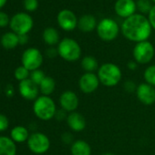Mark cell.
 Segmentation results:
<instances>
[{
	"mask_svg": "<svg viewBox=\"0 0 155 155\" xmlns=\"http://www.w3.org/2000/svg\"><path fill=\"white\" fill-rule=\"evenodd\" d=\"M151 26L149 19L141 14H134L124 19L121 25L123 36L130 41L140 43L148 40L151 34Z\"/></svg>",
	"mask_w": 155,
	"mask_h": 155,
	"instance_id": "obj_1",
	"label": "cell"
},
{
	"mask_svg": "<svg viewBox=\"0 0 155 155\" xmlns=\"http://www.w3.org/2000/svg\"><path fill=\"white\" fill-rule=\"evenodd\" d=\"M97 76L101 84L105 87H115L120 83L122 78V72L120 67L114 63H104L99 67Z\"/></svg>",
	"mask_w": 155,
	"mask_h": 155,
	"instance_id": "obj_2",
	"label": "cell"
},
{
	"mask_svg": "<svg viewBox=\"0 0 155 155\" xmlns=\"http://www.w3.org/2000/svg\"><path fill=\"white\" fill-rule=\"evenodd\" d=\"M55 101L49 96H39L33 103V111L36 117L41 120L48 121L55 117L57 111Z\"/></svg>",
	"mask_w": 155,
	"mask_h": 155,
	"instance_id": "obj_3",
	"label": "cell"
},
{
	"mask_svg": "<svg viewBox=\"0 0 155 155\" xmlns=\"http://www.w3.org/2000/svg\"><path fill=\"white\" fill-rule=\"evenodd\" d=\"M57 49L59 57L68 62L77 61L81 57V48L73 38H63L58 43Z\"/></svg>",
	"mask_w": 155,
	"mask_h": 155,
	"instance_id": "obj_4",
	"label": "cell"
},
{
	"mask_svg": "<svg viewBox=\"0 0 155 155\" xmlns=\"http://www.w3.org/2000/svg\"><path fill=\"white\" fill-rule=\"evenodd\" d=\"M120 28L117 22L110 18H103L97 26V33L103 41H112L119 35Z\"/></svg>",
	"mask_w": 155,
	"mask_h": 155,
	"instance_id": "obj_5",
	"label": "cell"
},
{
	"mask_svg": "<svg viewBox=\"0 0 155 155\" xmlns=\"http://www.w3.org/2000/svg\"><path fill=\"white\" fill-rule=\"evenodd\" d=\"M154 54H155L154 47L148 40L137 43L132 51L134 60L138 64H141V65L150 63L152 60Z\"/></svg>",
	"mask_w": 155,
	"mask_h": 155,
	"instance_id": "obj_6",
	"label": "cell"
},
{
	"mask_svg": "<svg viewBox=\"0 0 155 155\" xmlns=\"http://www.w3.org/2000/svg\"><path fill=\"white\" fill-rule=\"evenodd\" d=\"M27 143L30 151L38 155L46 153L50 148V140L42 132L31 133Z\"/></svg>",
	"mask_w": 155,
	"mask_h": 155,
	"instance_id": "obj_7",
	"label": "cell"
},
{
	"mask_svg": "<svg viewBox=\"0 0 155 155\" xmlns=\"http://www.w3.org/2000/svg\"><path fill=\"white\" fill-rule=\"evenodd\" d=\"M9 27L17 35H26L33 28V19L27 13H18L10 19Z\"/></svg>",
	"mask_w": 155,
	"mask_h": 155,
	"instance_id": "obj_8",
	"label": "cell"
},
{
	"mask_svg": "<svg viewBox=\"0 0 155 155\" xmlns=\"http://www.w3.org/2000/svg\"><path fill=\"white\" fill-rule=\"evenodd\" d=\"M22 66L28 69L30 72L39 69L43 64V55L36 48H29L23 52L21 58Z\"/></svg>",
	"mask_w": 155,
	"mask_h": 155,
	"instance_id": "obj_9",
	"label": "cell"
},
{
	"mask_svg": "<svg viewBox=\"0 0 155 155\" xmlns=\"http://www.w3.org/2000/svg\"><path fill=\"white\" fill-rule=\"evenodd\" d=\"M79 89L84 94H91L95 92L101 82L96 73H90L85 72L79 80Z\"/></svg>",
	"mask_w": 155,
	"mask_h": 155,
	"instance_id": "obj_10",
	"label": "cell"
},
{
	"mask_svg": "<svg viewBox=\"0 0 155 155\" xmlns=\"http://www.w3.org/2000/svg\"><path fill=\"white\" fill-rule=\"evenodd\" d=\"M136 97L143 105L150 106L155 102V88L148 83H140L136 89Z\"/></svg>",
	"mask_w": 155,
	"mask_h": 155,
	"instance_id": "obj_11",
	"label": "cell"
},
{
	"mask_svg": "<svg viewBox=\"0 0 155 155\" xmlns=\"http://www.w3.org/2000/svg\"><path fill=\"white\" fill-rule=\"evenodd\" d=\"M58 101H59L60 108L68 113L76 111L80 104L79 97L72 91H66L62 92Z\"/></svg>",
	"mask_w": 155,
	"mask_h": 155,
	"instance_id": "obj_12",
	"label": "cell"
},
{
	"mask_svg": "<svg viewBox=\"0 0 155 155\" xmlns=\"http://www.w3.org/2000/svg\"><path fill=\"white\" fill-rule=\"evenodd\" d=\"M58 24L66 31L74 30L78 27V20L76 15L69 9H63L58 14Z\"/></svg>",
	"mask_w": 155,
	"mask_h": 155,
	"instance_id": "obj_13",
	"label": "cell"
},
{
	"mask_svg": "<svg viewBox=\"0 0 155 155\" xmlns=\"http://www.w3.org/2000/svg\"><path fill=\"white\" fill-rule=\"evenodd\" d=\"M18 91L22 98L27 101H36L39 96V87L34 83L30 79L20 81L18 84Z\"/></svg>",
	"mask_w": 155,
	"mask_h": 155,
	"instance_id": "obj_14",
	"label": "cell"
},
{
	"mask_svg": "<svg viewBox=\"0 0 155 155\" xmlns=\"http://www.w3.org/2000/svg\"><path fill=\"white\" fill-rule=\"evenodd\" d=\"M114 9L119 17L126 19L135 14L137 6L134 0H117Z\"/></svg>",
	"mask_w": 155,
	"mask_h": 155,
	"instance_id": "obj_15",
	"label": "cell"
},
{
	"mask_svg": "<svg viewBox=\"0 0 155 155\" xmlns=\"http://www.w3.org/2000/svg\"><path fill=\"white\" fill-rule=\"evenodd\" d=\"M66 121H67L68 128L74 132L82 131L83 130H85L86 125H87L86 119L84 118V116L77 111L68 113Z\"/></svg>",
	"mask_w": 155,
	"mask_h": 155,
	"instance_id": "obj_16",
	"label": "cell"
},
{
	"mask_svg": "<svg viewBox=\"0 0 155 155\" xmlns=\"http://www.w3.org/2000/svg\"><path fill=\"white\" fill-rule=\"evenodd\" d=\"M71 155H91V147L84 140H77L70 145Z\"/></svg>",
	"mask_w": 155,
	"mask_h": 155,
	"instance_id": "obj_17",
	"label": "cell"
},
{
	"mask_svg": "<svg viewBox=\"0 0 155 155\" xmlns=\"http://www.w3.org/2000/svg\"><path fill=\"white\" fill-rule=\"evenodd\" d=\"M16 142L9 137L0 136V155H16Z\"/></svg>",
	"mask_w": 155,
	"mask_h": 155,
	"instance_id": "obj_18",
	"label": "cell"
},
{
	"mask_svg": "<svg viewBox=\"0 0 155 155\" xmlns=\"http://www.w3.org/2000/svg\"><path fill=\"white\" fill-rule=\"evenodd\" d=\"M97 26V20L91 15H84L78 21V28L81 31L85 33L93 31Z\"/></svg>",
	"mask_w": 155,
	"mask_h": 155,
	"instance_id": "obj_19",
	"label": "cell"
},
{
	"mask_svg": "<svg viewBox=\"0 0 155 155\" xmlns=\"http://www.w3.org/2000/svg\"><path fill=\"white\" fill-rule=\"evenodd\" d=\"M30 134L28 130L21 125L14 127L10 131V138L17 143H23L28 141Z\"/></svg>",
	"mask_w": 155,
	"mask_h": 155,
	"instance_id": "obj_20",
	"label": "cell"
},
{
	"mask_svg": "<svg viewBox=\"0 0 155 155\" xmlns=\"http://www.w3.org/2000/svg\"><path fill=\"white\" fill-rule=\"evenodd\" d=\"M19 44L18 35L14 32H8L1 38V45L6 49H13Z\"/></svg>",
	"mask_w": 155,
	"mask_h": 155,
	"instance_id": "obj_21",
	"label": "cell"
},
{
	"mask_svg": "<svg viewBox=\"0 0 155 155\" xmlns=\"http://www.w3.org/2000/svg\"><path fill=\"white\" fill-rule=\"evenodd\" d=\"M39 91L44 96H50L56 89V81L53 78L46 76V78L43 80V81L40 83Z\"/></svg>",
	"mask_w": 155,
	"mask_h": 155,
	"instance_id": "obj_22",
	"label": "cell"
},
{
	"mask_svg": "<svg viewBox=\"0 0 155 155\" xmlns=\"http://www.w3.org/2000/svg\"><path fill=\"white\" fill-rule=\"evenodd\" d=\"M43 39L46 44L49 46H55L58 44L59 41V34L58 30L54 28H48L43 32Z\"/></svg>",
	"mask_w": 155,
	"mask_h": 155,
	"instance_id": "obj_23",
	"label": "cell"
},
{
	"mask_svg": "<svg viewBox=\"0 0 155 155\" xmlns=\"http://www.w3.org/2000/svg\"><path fill=\"white\" fill-rule=\"evenodd\" d=\"M81 68L85 72L95 73L96 70L99 69V63L96 58L92 56H86L81 59Z\"/></svg>",
	"mask_w": 155,
	"mask_h": 155,
	"instance_id": "obj_24",
	"label": "cell"
},
{
	"mask_svg": "<svg viewBox=\"0 0 155 155\" xmlns=\"http://www.w3.org/2000/svg\"><path fill=\"white\" fill-rule=\"evenodd\" d=\"M143 79L146 83L155 88V65H150L145 68Z\"/></svg>",
	"mask_w": 155,
	"mask_h": 155,
	"instance_id": "obj_25",
	"label": "cell"
},
{
	"mask_svg": "<svg viewBox=\"0 0 155 155\" xmlns=\"http://www.w3.org/2000/svg\"><path fill=\"white\" fill-rule=\"evenodd\" d=\"M14 76L16 78V80L20 81H23L25 80L29 79V76H30V71L28 69H27L25 67L23 66H19L16 68L15 72H14Z\"/></svg>",
	"mask_w": 155,
	"mask_h": 155,
	"instance_id": "obj_26",
	"label": "cell"
},
{
	"mask_svg": "<svg viewBox=\"0 0 155 155\" xmlns=\"http://www.w3.org/2000/svg\"><path fill=\"white\" fill-rule=\"evenodd\" d=\"M45 78H46L45 72L43 70H41L40 68L31 71L30 76H29V79L38 86L40 85V83L43 81V80L45 79Z\"/></svg>",
	"mask_w": 155,
	"mask_h": 155,
	"instance_id": "obj_27",
	"label": "cell"
},
{
	"mask_svg": "<svg viewBox=\"0 0 155 155\" xmlns=\"http://www.w3.org/2000/svg\"><path fill=\"white\" fill-rule=\"evenodd\" d=\"M136 6L137 9L142 14H149L153 7L150 0H138Z\"/></svg>",
	"mask_w": 155,
	"mask_h": 155,
	"instance_id": "obj_28",
	"label": "cell"
},
{
	"mask_svg": "<svg viewBox=\"0 0 155 155\" xmlns=\"http://www.w3.org/2000/svg\"><path fill=\"white\" fill-rule=\"evenodd\" d=\"M38 0H24V8L28 11H34L38 8Z\"/></svg>",
	"mask_w": 155,
	"mask_h": 155,
	"instance_id": "obj_29",
	"label": "cell"
},
{
	"mask_svg": "<svg viewBox=\"0 0 155 155\" xmlns=\"http://www.w3.org/2000/svg\"><path fill=\"white\" fill-rule=\"evenodd\" d=\"M8 126H9V121L8 117L4 114L0 113V132L8 130Z\"/></svg>",
	"mask_w": 155,
	"mask_h": 155,
	"instance_id": "obj_30",
	"label": "cell"
},
{
	"mask_svg": "<svg viewBox=\"0 0 155 155\" xmlns=\"http://www.w3.org/2000/svg\"><path fill=\"white\" fill-rule=\"evenodd\" d=\"M61 140L63 143L65 144H72L75 140H74V136L71 132L66 131L61 135Z\"/></svg>",
	"mask_w": 155,
	"mask_h": 155,
	"instance_id": "obj_31",
	"label": "cell"
},
{
	"mask_svg": "<svg viewBox=\"0 0 155 155\" xmlns=\"http://www.w3.org/2000/svg\"><path fill=\"white\" fill-rule=\"evenodd\" d=\"M123 88H124V90H125L127 92L131 93V92H135V91H136L137 85H136L132 81H126L124 82Z\"/></svg>",
	"mask_w": 155,
	"mask_h": 155,
	"instance_id": "obj_32",
	"label": "cell"
},
{
	"mask_svg": "<svg viewBox=\"0 0 155 155\" xmlns=\"http://www.w3.org/2000/svg\"><path fill=\"white\" fill-rule=\"evenodd\" d=\"M10 23L8 16L5 12H0V28H5Z\"/></svg>",
	"mask_w": 155,
	"mask_h": 155,
	"instance_id": "obj_33",
	"label": "cell"
},
{
	"mask_svg": "<svg viewBox=\"0 0 155 155\" xmlns=\"http://www.w3.org/2000/svg\"><path fill=\"white\" fill-rule=\"evenodd\" d=\"M67 113H68V112H67L66 110H64L63 109L60 108L59 110H57L54 118H55L57 120H59V121L64 120H67V117H68V114H67Z\"/></svg>",
	"mask_w": 155,
	"mask_h": 155,
	"instance_id": "obj_34",
	"label": "cell"
},
{
	"mask_svg": "<svg viewBox=\"0 0 155 155\" xmlns=\"http://www.w3.org/2000/svg\"><path fill=\"white\" fill-rule=\"evenodd\" d=\"M148 19H149V21H150V24L151 28L155 29V5L152 7L151 10L150 11Z\"/></svg>",
	"mask_w": 155,
	"mask_h": 155,
	"instance_id": "obj_35",
	"label": "cell"
},
{
	"mask_svg": "<svg viewBox=\"0 0 155 155\" xmlns=\"http://www.w3.org/2000/svg\"><path fill=\"white\" fill-rule=\"evenodd\" d=\"M46 55H47L48 58H55L57 55H58V49H57V48H48V49H47V51H46Z\"/></svg>",
	"mask_w": 155,
	"mask_h": 155,
	"instance_id": "obj_36",
	"label": "cell"
},
{
	"mask_svg": "<svg viewBox=\"0 0 155 155\" xmlns=\"http://www.w3.org/2000/svg\"><path fill=\"white\" fill-rule=\"evenodd\" d=\"M18 40L20 45H25L28 42V34L26 35H18Z\"/></svg>",
	"mask_w": 155,
	"mask_h": 155,
	"instance_id": "obj_37",
	"label": "cell"
},
{
	"mask_svg": "<svg viewBox=\"0 0 155 155\" xmlns=\"http://www.w3.org/2000/svg\"><path fill=\"white\" fill-rule=\"evenodd\" d=\"M127 67H128V68L130 69V70H136L137 69V68H138V63L135 61V60H130V61H129L128 62V64H127Z\"/></svg>",
	"mask_w": 155,
	"mask_h": 155,
	"instance_id": "obj_38",
	"label": "cell"
},
{
	"mask_svg": "<svg viewBox=\"0 0 155 155\" xmlns=\"http://www.w3.org/2000/svg\"><path fill=\"white\" fill-rule=\"evenodd\" d=\"M7 1H8V0H0V8H3L6 5Z\"/></svg>",
	"mask_w": 155,
	"mask_h": 155,
	"instance_id": "obj_39",
	"label": "cell"
},
{
	"mask_svg": "<svg viewBox=\"0 0 155 155\" xmlns=\"http://www.w3.org/2000/svg\"><path fill=\"white\" fill-rule=\"evenodd\" d=\"M102 155H114V154L113 153H110V152H107V153H104Z\"/></svg>",
	"mask_w": 155,
	"mask_h": 155,
	"instance_id": "obj_40",
	"label": "cell"
},
{
	"mask_svg": "<svg viewBox=\"0 0 155 155\" xmlns=\"http://www.w3.org/2000/svg\"><path fill=\"white\" fill-rule=\"evenodd\" d=\"M152 1H153V2H154V3H155V0H152Z\"/></svg>",
	"mask_w": 155,
	"mask_h": 155,
	"instance_id": "obj_41",
	"label": "cell"
}]
</instances>
